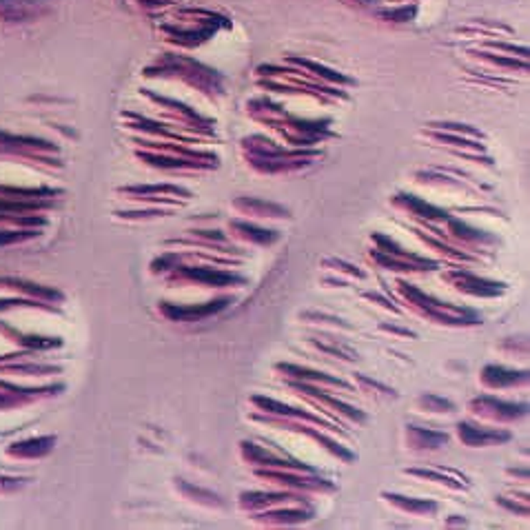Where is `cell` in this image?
<instances>
[{"label":"cell","mask_w":530,"mask_h":530,"mask_svg":"<svg viewBox=\"0 0 530 530\" xmlns=\"http://www.w3.org/2000/svg\"><path fill=\"white\" fill-rule=\"evenodd\" d=\"M382 18H386V21H395V23H409L411 18L415 16V7L411 5H404L400 9H384V12H380Z\"/></svg>","instance_id":"6"},{"label":"cell","mask_w":530,"mask_h":530,"mask_svg":"<svg viewBox=\"0 0 530 530\" xmlns=\"http://www.w3.org/2000/svg\"><path fill=\"white\" fill-rule=\"evenodd\" d=\"M359 3H373V0H359Z\"/></svg>","instance_id":"12"},{"label":"cell","mask_w":530,"mask_h":530,"mask_svg":"<svg viewBox=\"0 0 530 530\" xmlns=\"http://www.w3.org/2000/svg\"><path fill=\"white\" fill-rule=\"evenodd\" d=\"M422 404L424 406H429L431 411H450L453 409V404L450 402H446V400H442V397H435V395H426V397H422Z\"/></svg>","instance_id":"7"},{"label":"cell","mask_w":530,"mask_h":530,"mask_svg":"<svg viewBox=\"0 0 530 530\" xmlns=\"http://www.w3.org/2000/svg\"><path fill=\"white\" fill-rule=\"evenodd\" d=\"M391 499H395L397 504L404 506L406 510H435V508H437L435 504H429V501H404V497H397V495L391 497Z\"/></svg>","instance_id":"8"},{"label":"cell","mask_w":530,"mask_h":530,"mask_svg":"<svg viewBox=\"0 0 530 530\" xmlns=\"http://www.w3.org/2000/svg\"><path fill=\"white\" fill-rule=\"evenodd\" d=\"M142 7H165L169 3H176V0H138Z\"/></svg>","instance_id":"11"},{"label":"cell","mask_w":530,"mask_h":530,"mask_svg":"<svg viewBox=\"0 0 530 530\" xmlns=\"http://www.w3.org/2000/svg\"><path fill=\"white\" fill-rule=\"evenodd\" d=\"M490 62H497V64H504V67H515V69H526V62H519L517 58H504V56H493V53H484Z\"/></svg>","instance_id":"10"},{"label":"cell","mask_w":530,"mask_h":530,"mask_svg":"<svg viewBox=\"0 0 530 530\" xmlns=\"http://www.w3.org/2000/svg\"><path fill=\"white\" fill-rule=\"evenodd\" d=\"M484 380L493 386H506V384L526 382V373H515V371H506V368H499V366H488L484 371Z\"/></svg>","instance_id":"4"},{"label":"cell","mask_w":530,"mask_h":530,"mask_svg":"<svg viewBox=\"0 0 530 530\" xmlns=\"http://www.w3.org/2000/svg\"><path fill=\"white\" fill-rule=\"evenodd\" d=\"M53 9V0H0V21L27 23L38 21Z\"/></svg>","instance_id":"2"},{"label":"cell","mask_w":530,"mask_h":530,"mask_svg":"<svg viewBox=\"0 0 530 530\" xmlns=\"http://www.w3.org/2000/svg\"><path fill=\"white\" fill-rule=\"evenodd\" d=\"M296 62H300V64H304V67L317 71L320 75H324V78H328V80H339V82H344V78H342V75H339V73L328 71L326 67H320V64H315V62H306V60H296Z\"/></svg>","instance_id":"9"},{"label":"cell","mask_w":530,"mask_h":530,"mask_svg":"<svg viewBox=\"0 0 530 530\" xmlns=\"http://www.w3.org/2000/svg\"><path fill=\"white\" fill-rule=\"evenodd\" d=\"M406 204H409V209H413L418 215L422 217H433V220H439V217H446V213H444L442 209H435V206L426 204L422 200H418V197H406Z\"/></svg>","instance_id":"5"},{"label":"cell","mask_w":530,"mask_h":530,"mask_svg":"<svg viewBox=\"0 0 530 530\" xmlns=\"http://www.w3.org/2000/svg\"><path fill=\"white\" fill-rule=\"evenodd\" d=\"M459 435L461 439L470 444V446H484V444L490 442H504L508 439V433H499V431H479L470 424H459Z\"/></svg>","instance_id":"3"},{"label":"cell","mask_w":530,"mask_h":530,"mask_svg":"<svg viewBox=\"0 0 530 530\" xmlns=\"http://www.w3.org/2000/svg\"><path fill=\"white\" fill-rule=\"evenodd\" d=\"M217 18L215 14H209V12H195V9H191V12H186V16L182 14V25L178 27H165V29L171 34L176 40L180 43H186V45H195V43H202L206 40L215 29H217Z\"/></svg>","instance_id":"1"}]
</instances>
